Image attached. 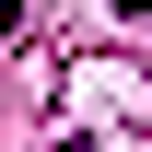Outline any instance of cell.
Returning a JSON list of instances; mask_svg holds the SVG:
<instances>
[{"label":"cell","mask_w":152,"mask_h":152,"mask_svg":"<svg viewBox=\"0 0 152 152\" xmlns=\"http://www.w3.org/2000/svg\"><path fill=\"white\" fill-rule=\"evenodd\" d=\"M12 23H23V0H0V35H12Z\"/></svg>","instance_id":"6da1fadb"}]
</instances>
